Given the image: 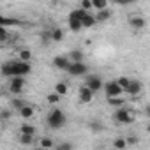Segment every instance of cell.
<instances>
[{"mask_svg": "<svg viewBox=\"0 0 150 150\" xmlns=\"http://www.w3.org/2000/svg\"><path fill=\"white\" fill-rule=\"evenodd\" d=\"M97 21H96V18H94V14L92 13H87L83 18H81V27L83 28H90V27H94Z\"/></svg>", "mask_w": 150, "mask_h": 150, "instance_id": "7c38bea8", "label": "cell"}, {"mask_svg": "<svg viewBox=\"0 0 150 150\" xmlns=\"http://www.w3.org/2000/svg\"><path fill=\"white\" fill-rule=\"evenodd\" d=\"M50 39L53 41V42H60L62 39H64V32H62V28H51L50 30Z\"/></svg>", "mask_w": 150, "mask_h": 150, "instance_id": "5bb4252c", "label": "cell"}, {"mask_svg": "<svg viewBox=\"0 0 150 150\" xmlns=\"http://www.w3.org/2000/svg\"><path fill=\"white\" fill-rule=\"evenodd\" d=\"M34 132H35L34 125H30V124H21V127H20V134H32V136H34Z\"/></svg>", "mask_w": 150, "mask_h": 150, "instance_id": "7402d4cb", "label": "cell"}, {"mask_svg": "<svg viewBox=\"0 0 150 150\" xmlns=\"http://www.w3.org/2000/svg\"><path fill=\"white\" fill-rule=\"evenodd\" d=\"M78 99H80V103L88 104V103L94 99V92H92V90H88V88L83 85V87H80V90H78Z\"/></svg>", "mask_w": 150, "mask_h": 150, "instance_id": "ba28073f", "label": "cell"}, {"mask_svg": "<svg viewBox=\"0 0 150 150\" xmlns=\"http://www.w3.org/2000/svg\"><path fill=\"white\" fill-rule=\"evenodd\" d=\"M67 90H69V87H67V83H64V81H58V83L55 85V94H58L60 97H62V96H65V94H67Z\"/></svg>", "mask_w": 150, "mask_h": 150, "instance_id": "ac0fdd59", "label": "cell"}, {"mask_svg": "<svg viewBox=\"0 0 150 150\" xmlns=\"http://www.w3.org/2000/svg\"><path fill=\"white\" fill-rule=\"evenodd\" d=\"M46 99H48V103H50V104H57V103L60 101V96L53 92V94H48V97H46Z\"/></svg>", "mask_w": 150, "mask_h": 150, "instance_id": "83f0119b", "label": "cell"}, {"mask_svg": "<svg viewBox=\"0 0 150 150\" xmlns=\"http://www.w3.org/2000/svg\"><path fill=\"white\" fill-rule=\"evenodd\" d=\"M23 106H25V101H23V99H13V108H14V110L20 111Z\"/></svg>", "mask_w": 150, "mask_h": 150, "instance_id": "f546056e", "label": "cell"}, {"mask_svg": "<svg viewBox=\"0 0 150 150\" xmlns=\"http://www.w3.org/2000/svg\"><path fill=\"white\" fill-rule=\"evenodd\" d=\"M41 41H42V44H48V42H51V39H50V30L41 34Z\"/></svg>", "mask_w": 150, "mask_h": 150, "instance_id": "d6a6232c", "label": "cell"}, {"mask_svg": "<svg viewBox=\"0 0 150 150\" xmlns=\"http://www.w3.org/2000/svg\"><path fill=\"white\" fill-rule=\"evenodd\" d=\"M20 115H21V118H32L34 117V113H35V110H34V106H30V104H25L20 111H18Z\"/></svg>", "mask_w": 150, "mask_h": 150, "instance_id": "9a60e30c", "label": "cell"}, {"mask_svg": "<svg viewBox=\"0 0 150 150\" xmlns=\"http://www.w3.org/2000/svg\"><path fill=\"white\" fill-rule=\"evenodd\" d=\"M103 85H104V83H103V80H101L99 76H94V74H90V76L87 78V81H85V87H87L88 90H92L94 94H96L97 90H101V88H103Z\"/></svg>", "mask_w": 150, "mask_h": 150, "instance_id": "8992f818", "label": "cell"}, {"mask_svg": "<svg viewBox=\"0 0 150 150\" xmlns=\"http://www.w3.org/2000/svg\"><path fill=\"white\" fill-rule=\"evenodd\" d=\"M81 11H85V13H88V9H92V4H90V0H83L81 2V7H80Z\"/></svg>", "mask_w": 150, "mask_h": 150, "instance_id": "1f68e13d", "label": "cell"}, {"mask_svg": "<svg viewBox=\"0 0 150 150\" xmlns=\"http://www.w3.org/2000/svg\"><path fill=\"white\" fill-rule=\"evenodd\" d=\"M92 9H97V11H103V9H106L108 7V2L106 0H92Z\"/></svg>", "mask_w": 150, "mask_h": 150, "instance_id": "44dd1931", "label": "cell"}, {"mask_svg": "<svg viewBox=\"0 0 150 150\" xmlns=\"http://www.w3.org/2000/svg\"><path fill=\"white\" fill-rule=\"evenodd\" d=\"M141 88H143L141 81H132V80H131V83H129V88H127V92H129L131 96H139V94H141Z\"/></svg>", "mask_w": 150, "mask_h": 150, "instance_id": "4fadbf2b", "label": "cell"}, {"mask_svg": "<svg viewBox=\"0 0 150 150\" xmlns=\"http://www.w3.org/2000/svg\"><path fill=\"white\" fill-rule=\"evenodd\" d=\"M108 104L118 110V108H124V104H125V99H124V97H111V99H108Z\"/></svg>", "mask_w": 150, "mask_h": 150, "instance_id": "e0dca14e", "label": "cell"}, {"mask_svg": "<svg viewBox=\"0 0 150 150\" xmlns=\"http://www.w3.org/2000/svg\"><path fill=\"white\" fill-rule=\"evenodd\" d=\"M129 23H131V27L136 28V30H141V28H145V25H146V21H145L141 16H131V18H129Z\"/></svg>", "mask_w": 150, "mask_h": 150, "instance_id": "8fae6325", "label": "cell"}, {"mask_svg": "<svg viewBox=\"0 0 150 150\" xmlns=\"http://www.w3.org/2000/svg\"><path fill=\"white\" fill-rule=\"evenodd\" d=\"M110 16H111V13H110L108 9H103V11H99L97 14H94L96 21H106V20H110Z\"/></svg>", "mask_w": 150, "mask_h": 150, "instance_id": "ffe728a7", "label": "cell"}, {"mask_svg": "<svg viewBox=\"0 0 150 150\" xmlns=\"http://www.w3.org/2000/svg\"><path fill=\"white\" fill-rule=\"evenodd\" d=\"M67 58H69L71 64H80V62H83V51L81 50H72L67 55Z\"/></svg>", "mask_w": 150, "mask_h": 150, "instance_id": "30bf717a", "label": "cell"}, {"mask_svg": "<svg viewBox=\"0 0 150 150\" xmlns=\"http://www.w3.org/2000/svg\"><path fill=\"white\" fill-rule=\"evenodd\" d=\"M64 124H65V115H64V111H60V110H51L50 115H48V125H50L51 129H60Z\"/></svg>", "mask_w": 150, "mask_h": 150, "instance_id": "7a4b0ae2", "label": "cell"}, {"mask_svg": "<svg viewBox=\"0 0 150 150\" xmlns=\"http://www.w3.org/2000/svg\"><path fill=\"white\" fill-rule=\"evenodd\" d=\"M69 64H71V62H69L67 57H62V55H60V57H55V58H53V65L58 67V69H62V71H67Z\"/></svg>", "mask_w": 150, "mask_h": 150, "instance_id": "9c48e42d", "label": "cell"}, {"mask_svg": "<svg viewBox=\"0 0 150 150\" xmlns=\"http://www.w3.org/2000/svg\"><path fill=\"white\" fill-rule=\"evenodd\" d=\"M104 87V92H106V97L111 99V97H120L122 96V88L117 85V81H108Z\"/></svg>", "mask_w": 150, "mask_h": 150, "instance_id": "5b68a950", "label": "cell"}, {"mask_svg": "<svg viewBox=\"0 0 150 150\" xmlns=\"http://www.w3.org/2000/svg\"><path fill=\"white\" fill-rule=\"evenodd\" d=\"M30 58H32V51H30V50H21V51H20V60H21V62H27V64H28Z\"/></svg>", "mask_w": 150, "mask_h": 150, "instance_id": "d4e9b609", "label": "cell"}, {"mask_svg": "<svg viewBox=\"0 0 150 150\" xmlns=\"http://www.w3.org/2000/svg\"><path fill=\"white\" fill-rule=\"evenodd\" d=\"M25 78H21V76H14V78H11V81H9V90L13 92V94H21L23 92V88H25Z\"/></svg>", "mask_w": 150, "mask_h": 150, "instance_id": "277c9868", "label": "cell"}, {"mask_svg": "<svg viewBox=\"0 0 150 150\" xmlns=\"http://www.w3.org/2000/svg\"><path fill=\"white\" fill-rule=\"evenodd\" d=\"M87 71H88V67L83 62H80V64H69V67H67V72L71 74V76H83V74H87Z\"/></svg>", "mask_w": 150, "mask_h": 150, "instance_id": "52a82bcc", "label": "cell"}, {"mask_svg": "<svg viewBox=\"0 0 150 150\" xmlns=\"http://www.w3.org/2000/svg\"><path fill=\"white\" fill-rule=\"evenodd\" d=\"M32 141H34V136L32 134H20V143L21 145L28 146V145H32Z\"/></svg>", "mask_w": 150, "mask_h": 150, "instance_id": "cb8c5ba5", "label": "cell"}, {"mask_svg": "<svg viewBox=\"0 0 150 150\" xmlns=\"http://www.w3.org/2000/svg\"><path fill=\"white\" fill-rule=\"evenodd\" d=\"M129 83H131V80L125 78V76H120V78L117 80V85H118L122 90H127V88H129Z\"/></svg>", "mask_w": 150, "mask_h": 150, "instance_id": "603a6c76", "label": "cell"}, {"mask_svg": "<svg viewBox=\"0 0 150 150\" xmlns=\"http://www.w3.org/2000/svg\"><path fill=\"white\" fill-rule=\"evenodd\" d=\"M7 39H9V32H7V28L0 27V42H6Z\"/></svg>", "mask_w": 150, "mask_h": 150, "instance_id": "f1b7e54d", "label": "cell"}, {"mask_svg": "<svg viewBox=\"0 0 150 150\" xmlns=\"http://www.w3.org/2000/svg\"><path fill=\"white\" fill-rule=\"evenodd\" d=\"M90 129H92L94 132H101V131H103V124H101V122H90Z\"/></svg>", "mask_w": 150, "mask_h": 150, "instance_id": "4dcf8cb0", "label": "cell"}, {"mask_svg": "<svg viewBox=\"0 0 150 150\" xmlns=\"http://www.w3.org/2000/svg\"><path fill=\"white\" fill-rule=\"evenodd\" d=\"M72 148H74V145L71 141H62L55 146V150H72Z\"/></svg>", "mask_w": 150, "mask_h": 150, "instance_id": "4316f807", "label": "cell"}, {"mask_svg": "<svg viewBox=\"0 0 150 150\" xmlns=\"http://www.w3.org/2000/svg\"><path fill=\"white\" fill-rule=\"evenodd\" d=\"M115 120L118 124H132L134 122V113L131 110H125V108H118L115 111Z\"/></svg>", "mask_w": 150, "mask_h": 150, "instance_id": "3957f363", "label": "cell"}, {"mask_svg": "<svg viewBox=\"0 0 150 150\" xmlns=\"http://www.w3.org/2000/svg\"><path fill=\"white\" fill-rule=\"evenodd\" d=\"M30 71H32L30 64L21 62V60H9V62L2 64V67H0V72L4 76H9V78H14V76L25 78L27 74H30Z\"/></svg>", "mask_w": 150, "mask_h": 150, "instance_id": "6da1fadb", "label": "cell"}, {"mask_svg": "<svg viewBox=\"0 0 150 150\" xmlns=\"http://www.w3.org/2000/svg\"><path fill=\"white\" fill-rule=\"evenodd\" d=\"M0 97H2V92H0Z\"/></svg>", "mask_w": 150, "mask_h": 150, "instance_id": "d590c367", "label": "cell"}, {"mask_svg": "<svg viewBox=\"0 0 150 150\" xmlns=\"http://www.w3.org/2000/svg\"><path fill=\"white\" fill-rule=\"evenodd\" d=\"M69 28H71L72 32H80L83 27H81V21H80V20H76V18H69Z\"/></svg>", "mask_w": 150, "mask_h": 150, "instance_id": "d6986e66", "label": "cell"}, {"mask_svg": "<svg viewBox=\"0 0 150 150\" xmlns=\"http://www.w3.org/2000/svg\"><path fill=\"white\" fill-rule=\"evenodd\" d=\"M113 146H115L117 150H124V148L127 146V143H125V138H117V139L113 141Z\"/></svg>", "mask_w": 150, "mask_h": 150, "instance_id": "484cf974", "label": "cell"}, {"mask_svg": "<svg viewBox=\"0 0 150 150\" xmlns=\"http://www.w3.org/2000/svg\"><path fill=\"white\" fill-rule=\"evenodd\" d=\"M125 143H127V145H136V143H138V138L129 136V138H125Z\"/></svg>", "mask_w": 150, "mask_h": 150, "instance_id": "e575fe53", "label": "cell"}, {"mask_svg": "<svg viewBox=\"0 0 150 150\" xmlns=\"http://www.w3.org/2000/svg\"><path fill=\"white\" fill-rule=\"evenodd\" d=\"M0 118H4V120L11 118V111L9 110H2V111H0Z\"/></svg>", "mask_w": 150, "mask_h": 150, "instance_id": "836d02e7", "label": "cell"}, {"mask_svg": "<svg viewBox=\"0 0 150 150\" xmlns=\"http://www.w3.org/2000/svg\"><path fill=\"white\" fill-rule=\"evenodd\" d=\"M39 146H41V148H44V150H50V148H55V141H53L51 138L44 136V138H41V139H39Z\"/></svg>", "mask_w": 150, "mask_h": 150, "instance_id": "2e32d148", "label": "cell"}]
</instances>
